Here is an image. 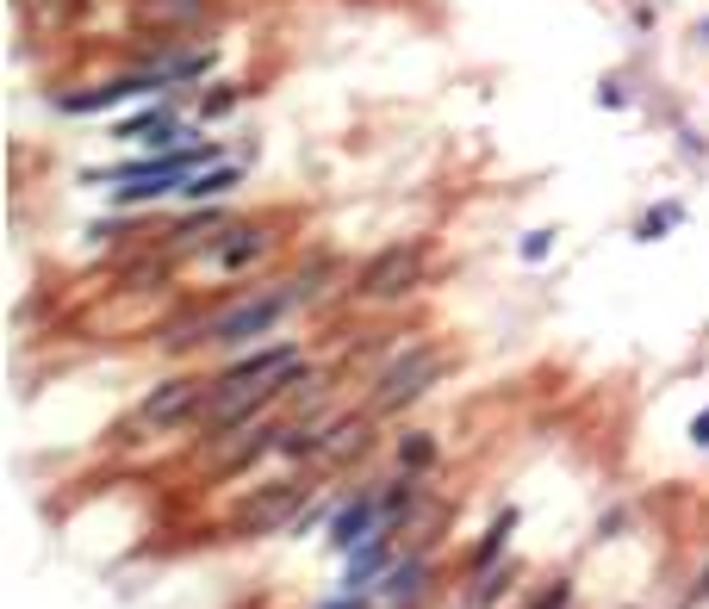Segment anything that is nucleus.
I'll return each instance as SVG.
<instances>
[{
  "label": "nucleus",
  "instance_id": "3",
  "mask_svg": "<svg viewBox=\"0 0 709 609\" xmlns=\"http://www.w3.org/2000/svg\"><path fill=\"white\" fill-rule=\"evenodd\" d=\"M200 69H205V57H169V63L131 69V75L107 81V88H81V94H63V112H107V106H119V100H131V94H156V88H169V75H200Z\"/></svg>",
  "mask_w": 709,
  "mask_h": 609
},
{
  "label": "nucleus",
  "instance_id": "1",
  "mask_svg": "<svg viewBox=\"0 0 709 609\" xmlns=\"http://www.w3.org/2000/svg\"><path fill=\"white\" fill-rule=\"evenodd\" d=\"M312 379L317 374L300 367V348L274 343V348H262V355H243L236 367L212 374V398H205L200 423L212 429V436H224V429H236V423L262 417L269 398H281V392H293V386H312Z\"/></svg>",
  "mask_w": 709,
  "mask_h": 609
},
{
  "label": "nucleus",
  "instance_id": "4",
  "mask_svg": "<svg viewBox=\"0 0 709 609\" xmlns=\"http://www.w3.org/2000/svg\"><path fill=\"white\" fill-rule=\"evenodd\" d=\"M286 312H293V286H286V293H255V298H243V305H231V312H219L200 336L236 348V343H250V336H262L269 324H281Z\"/></svg>",
  "mask_w": 709,
  "mask_h": 609
},
{
  "label": "nucleus",
  "instance_id": "2",
  "mask_svg": "<svg viewBox=\"0 0 709 609\" xmlns=\"http://www.w3.org/2000/svg\"><path fill=\"white\" fill-rule=\"evenodd\" d=\"M442 367H448V355L442 348H411V355H398L386 374H379V386H374V417H386V410H405V405H417L429 386L442 379Z\"/></svg>",
  "mask_w": 709,
  "mask_h": 609
},
{
  "label": "nucleus",
  "instance_id": "5",
  "mask_svg": "<svg viewBox=\"0 0 709 609\" xmlns=\"http://www.w3.org/2000/svg\"><path fill=\"white\" fill-rule=\"evenodd\" d=\"M205 398H212V379H193V374H181V379H169V386H156L150 398L138 405V429H174V423H193L205 410Z\"/></svg>",
  "mask_w": 709,
  "mask_h": 609
},
{
  "label": "nucleus",
  "instance_id": "12",
  "mask_svg": "<svg viewBox=\"0 0 709 609\" xmlns=\"http://www.w3.org/2000/svg\"><path fill=\"white\" fill-rule=\"evenodd\" d=\"M112 138H125V143H150V150H162V143H174V138H188V131L174 125L169 112H138V119H125V125L112 131Z\"/></svg>",
  "mask_w": 709,
  "mask_h": 609
},
{
  "label": "nucleus",
  "instance_id": "19",
  "mask_svg": "<svg viewBox=\"0 0 709 609\" xmlns=\"http://www.w3.org/2000/svg\"><path fill=\"white\" fill-rule=\"evenodd\" d=\"M691 441H697V448H709V410H697V417H691Z\"/></svg>",
  "mask_w": 709,
  "mask_h": 609
},
{
  "label": "nucleus",
  "instance_id": "8",
  "mask_svg": "<svg viewBox=\"0 0 709 609\" xmlns=\"http://www.w3.org/2000/svg\"><path fill=\"white\" fill-rule=\"evenodd\" d=\"M374 522H386L379 498H355L348 510H336V522H331V547H336V554H355V547H367Z\"/></svg>",
  "mask_w": 709,
  "mask_h": 609
},
{
  "label": "nucleus",
  "instance_id": "20",
  "mask_svg": "<svg viewBox=\"0 0 709 609\" xmlns=\"http://www.w3.org/2000/svg\"><path fill=\"white\" fill-rule=\"evenodd\" d=\"M324 609H367V603H362V591H355V597H336V603H324Z\"/></svg>",
  "mask_w": 709,
  "mask_h": 609
},
{
  "label": "nucleus",
  "instance_id": "17",
  "mask_svg": "<svg viewBox=\"0 0 709 609\" xmlns=\"http://www.w3.org/2000/svg\"><path fill=\"white\" fill-rule=\"evenodd\" d=\"M429 460H436V436H398V467H405L411 479H417Z\"/></svg>",
  "mask_w": 709,
  "mask_h": 609
},
{
  "label": "nucleus",
  "instance_id": "22",
  "mask_svg": "<svg viewBox=\"0 0 709 609\" xmlns=\"http://www.w3.org/2000/svg\"><path fill=\"white\" fill-rule=\"evenodd\" d=\"M697 597H709V572H703V585H697Z\"/></svg>",
  "mask_w": 709,
  "mask_h": 609
},
{
  "label": "nucleus",
  "instance_id": "16",
  "mask_svg": "<svg viewBox=\"0 0 709 609\" xmlns=\"http://www.w3.org/2000/svg\"><path fill=\"white\" fill-rule=\"evenodd\" d=\"M678 219H685V205H678V200H666V205H654V212H647V219L635 224V236H641V243H660V236L672 231Z\"/></svg>",
  "mask_w": 709,
  "mask_h": 609
},
{
  "label": "nucleus",
  "instance_id": "7",
  "mask_svg": "<svg viewBox=\"0 0 709 609\" xmlns=\"http://www.w3.org/2000/svg\"><path fill=\"white\" fill-rule=\"evenodd\" d=\"M300 510H305V485H300V479H281V485H269V491L243 498V510H236V529H243V535L293 529V516H300Z\"/></svg>",
  "mask_w": 709,
  "mask_h": 609
},
{
  "label": "nucleus",
  "instance_id": "9",
  "mask_svg": "<svg viewBox=\"0 0 709 609\" xmlns=\"http://www.w3.org/2000/svg\"><path fill=\"white\" fill-rule=\"evenodd\" d=\"M269 236L274 231H262V224H231V236L212 250V262H219V267H250L255 255L269 250Z\"/></svg>",
  "mask_w": 709,
  "mask_h": 609
},
{
  "label": "nucleus",
  "instance_id": "11",
  "mask_svg": "<svg viewBox=\"0 0 709 609\" xmlns=\"http://www.w3.org/2000/svg\"><path fill=\"white\" fill-rule=\"evenodd\" d=\"M236 181H243V169H231V162H212V169L188 174V181L174 187V200H188V205H200V200H219V193H231Z\"/></svg>",
  "mask_w": 709,
  "mask_h": 609
},
{
  "label": "nucleus",
  "instance_id": "13",
  "mask_svg": "<svg viewBox=\"0 0 709 609\" xmlns=\"http://www.w3.org/2000/svg\"><path fill=\"white\" fill-rule=\"evenodd\" d=\"M367 441H374L367 417H336V423H331V436H324V448H317V454H324V460H355Z\"/></svg>",
  "mask_w": 709,
  "mask_h": 609
},
{
  "label": "nucleus",
  "instance_id": "14",
  "mask_svg": "<svg viewBox=\"0 0 709 609\" xmlns=\"http://www.w3.org/2000/svg\"><path fill=\"white\" fill-rule=\"evenodd\" d=\"M510 529H517V510H498V522H492V535L479 547H473V572H486L498 554H505V541H510Z\"/></svg>",
  "mask_w": 709,
  "mask_h": 609
},
{
  "label": "nucleus",
  "instance_id": "15",
  "mask_svg": "<svg viewBox=\"0 0 709 609\" xmlns=\"http://www.w3.org/2000/svg\"><path fill=\"white\" fill-rule=\"evenodd\" d=\"M386 566V541H367L355 547V566H348V591H362V585H374V572Z\"/></svg>",
  "mask_w": 709,
  "mask_h": 609
},
{
  "label": "nucleus",
  "instance_id": "10",
  "mask_svg": "<svg viewBox=\"0 0 709 609\" xmlns=\"http://www.w3.org/2000/svg\"><path fill=\"white\" fill-rule=\"evenodd\" d=\"M424 585H429V566H424V560L393 566V572H386V585H379V609H405V603H417V597H424Z\"/></svg>",
  "mask_w": 709,
  "mask_h": 609
},
{
  "label": "nucleus",
  "instance_id": "18",
  "mask_svg": "<svg viewBox=\"0 0 709 609\" xmlns=\"http://www.w3.org/2000/svg\"><path fill=\"white\" fill-rule=\"evenodd\" d=\"M548 250H554V231H529V236H523V262H541Z\"/></svg>",
  "mask_w": 709,
  "mask_h": 609
},
{
  "label": "nucleus",
  "instance_id": "21",
  "mask_svg": "<svg viewBox=\"0 0 709 609\" xmlns=\"http://www.w3.org/2000/svg\"><path fill=\"white\" fill-rule=\"evenodd\" d=\"M536 609H560V591H554V597H548V603H536Z\"/></svg>",
  "mask_w": 709,
  "mask_h": 609
},
{
  "label": "nucleus",
  "instance_id": "6",
  "mask_svg": "<svg viewBox=\"0 0 709 609\" xmlns=\"http://www.w3.org/2000/svg\"><path fill=\"white\" fill-rule=\"evenodd\" d=\"M424 281V250L417 243H398V250H379L374 262L355 274V286H362V298H405L411 286Z\"/></svg>",
  "mask_w": 709,
  "mask_h": 609
}]
</instances>
